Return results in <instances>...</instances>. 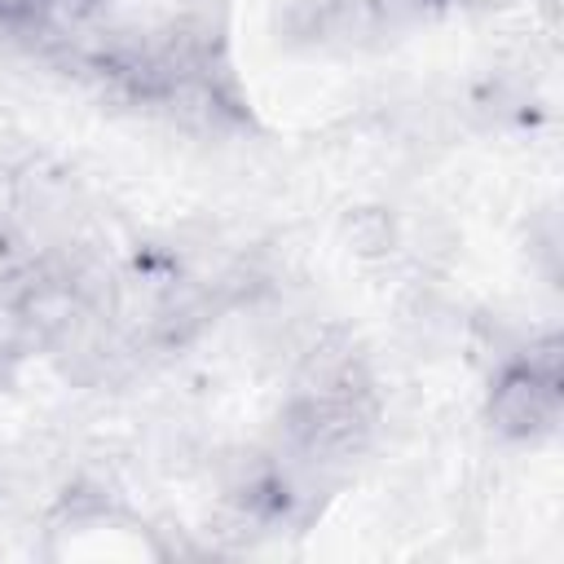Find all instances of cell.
<instances>
[{
  "instance_id": "1",
  "label": "cell",
  "mask_w": 564,
  "mask_h": 564,
  "mask_svg": "<svg viewBox=\"0 0 564 564\" xmlns=\"http://www.w3.org/2000/svg\"><path fill=\"white\" fill-rule=\"evenodd\" d=\"M489 423H494V432H502L511 441L551 436L560 423V383L533 375L529 366H520L511 357L489 392Z\"/></svg>"
},
{
  "instance_id": "2",
  "label": "cell",
  "mask_w": 564,
  "mask_h": 564,
  "mask_svg": "<svg viewBox=\"0 0 564 564\" xmlns=\"http://www.w3.org/2000/svg\"><path fill=\"white\" fill-rule=\"evenodd\" d=\"M282 35L304 48H361L375 44V18L366 0H291Z\"/></svg>"
},
{
  "instance_id": "3",
  "label": "cell",
  "mask_w": 564,
  "mask_h": 564,
  "mask_svg": "<svg viewBox=\"0 0 564 564\" xmlns=\"http://www.w3.org/2000/svg\"><path fill=\"white\" fill-rule=\"evenodd\" d=\"M344 238L352 242L357 256H383V251L397 247V225H392L388 212L361 207V212H352V216L344 220Z\"/></svg>"
},
{
  "instance_id": "4",
  "label": "cell",
  "mask_w": 564,
  "mask_h": 564,
  "mask_svg": "<svg viewBox=\"0 0 564 564\" xmlns=\"http://www.w3.org/2000/svg\"><path fill=\"white\" fill-rule=\"evenodd\" d=\"M366 9H370V18H375V31H379V35H392V31L419 26V22L436 9V0H366Z\"/></svg>"
},
{
  "instance_id": "5",
  "label": "cell",
  "mask_w": 564,
  "mask_h": 564,
  "mask_svg": "<svg viewBox=\"0 0 564 564\" xmlns=\"http://www.w3.org/2000/svg\"><path fill=\"white\" fill-rule=\"evenodd\" d=\"M31 260H35V247H31V238L22 234V225H13L9 216H0V286H4L9 278H18Z\"/></svg>"
},
{
  "instance_id": "6",
  "label": "cell",
  "mask_w": 564,
  "mask_h": 564,
  "mask_svg": "<svg viewBox=\"0 0 564 564\" xmlns=\"http://www.w3.org/2000/svg\"><path fill=\"white\" fill-rule=\"evenodd\" d=\"M31 159H35L31 141L18 137L9 123H0V176H13V181H18V176L31 167Z\"/></svg>"
},
{
  "instance_id": "7",
  "label": "cell",
  "mask_w": 564,
  "mask_h": 564,
  "mask_svg": "<svg viewBox=\"0 0 564 564\" xmlns=\"http://www.w3.org/2000/svg\"><path fill=\"white\" fill-rule=\"evenodd\" d=\"M454 4H467V9H498V4H511V0H454Z\"/></svg>"
}]
</instances>
